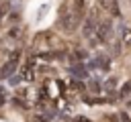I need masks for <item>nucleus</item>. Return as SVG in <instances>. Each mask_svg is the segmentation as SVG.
Here are the masks:
<instances>
[{
    "mask_svg": "<svg viewBox=\"0 0 131 122\" xmlns=\"http://www.w3.org/2000/svg\"><path fill=\"white\" fill-rule=\"evenodd\" d=\"M78 22H80V16H78V10H72V8H63L61 10V14H59V26L63 28V30H68V33H72L76 26H78Z\"/></svg>",
    "mask_w": 131,
    "mask_h": 122,
    "instance_id": "obj_1",
    "label": "nucleus"
},
{
    "mask_svg": "<svg viewBox=\"0 0 131 122\" xmlns=\"http://www.w3.org/2000/svg\"><path fill=\"white\" fill-rule=\"evenodd\" d=\"M98 24H100V20H96V14H94V10L84 18V24H82V35L86 37V39H94L96 37V28H98Z\"/></svg>",
    "mask_w": 131,
    "mask_h": 122,
    "instance_id": "obj_2",
    "label": "nucleus"
},
{
    "mask_svg": "<svg viewBox=\"0 0 131 122\" xmlns=\"http://www.w3.org/2000/svg\"><path fill=\"white\" fill-rule=\"evenodd\" d=\"M18 57H20V53L18 51H14L12 55H10V59L4 63V67L0 69V77H8L14 69H16V63H18Z\"/></svg>",
    "mask_w": 131,
    "mask_h": 122,
    "instance_id": "obj_3",
    "label": "nucleus"
},
{
    "mask_svg": "<svg viewBox=\"0 0 131 122\" xmlns=\"http://www.w3.org/2000/svg\"><path fill=\"white\" fill-rule=\"evenodd\" d=\"M108 35H111V20H100V24L96 28V39L100 43H104L108 39Z\"/></svg>",
    "mask_w": 131,
    "mask_h": 122,
    "instance_id": "obj_4",
    "label": "nucleus"
},
{
    "mask_svg": "<svg viewBox=\"0 0 131 122\" xmlns=\"http://www.w3.org/2000/svg\"><path fill=\"white\" fill-rule=\"evenodd\" d=\"M35 77V71H33V65L29 63V65H25L23 67V71H20V79H27V81H31Z\"/></svg>",
    "mask_w": 131,
    "mask_h": 122,
    "instance_id": "obj_5",
    "label": "nucleus"
},
{
    "mask_svg": "<svg viewBox=\"0 0 131 122\" xmlns=\"http://www.w3.org/2000/svg\"><path fill=\"white\" fill-rule=\"evenodd\" d=\"M121 41H123L125 47L131 49V28H123V37H121Z\"/></svg>",
    "mask_w": 131,
    "mask_h": 122,
    "instance_id": "obj_6",
    "label": "nucleus"
},
{
    "mask_svg": "<svg viewBox=\"0 0 131 122\" xmlns=\"http://www.w3.org/2000/svg\"><path fill=\"white\" fill-rule=\"evenodd\" d=\"M115 2H117V0H98V4H100V6L104 8V10H111Z\"/></svg>",
    "mask_w": 131,
    "mask_h": 122,
    "instance_id": "obj_7",
    "label": "nucleus"
},
{
    "mask_svg": "<svg viewBox=\"0 0 131 122\" xmlns=\"http://www.w3.org/2000/svg\"><path fill=\"white\" fill-rule=\"evenodd\" d=\"M6 12H8V4H6V2H2V4H0V22L6 18Z\"/></svg>",
    "mask_w": 131,
    "mask_h": 122,
    "instance_id": "obj_8",
    "label": "nucleus"
},
{
    "mask_svg": "<svg viewBox=\"0 0 131 122\" xmlns=\"http://www.w3.org/2000/svg\"><path fill=\"white\" fill-rule=\"evenodd\" d=\"M72 71H74V73H76V75H82V77H86V73H88V71H86V69H84V65H82V67H80V65H76V67H74V69H72Z\"/></svg>",
    "mask_w": 131,
    "mask_h": 122,
    "instance_id": "obj_9",
    "label": "nucleus"
},
{
    "mask_svg": "<svg viewBox=\"0 0 131 122\" xmlns=\"http://www.w3.org/2000/svg\"><path fill=\"white\" fill-rule=\"evenodd\" d=\"M129 92H131V81H127V83L123 85V89H121V98H127Z\"/></svg>",
    "mask_w": 131,
    "mask_h": 122,
    "instance_id": "obj_10",
    "label": "nucleus"
},
{
    "mask_svg": "<svg viewBox=\"0 0 131 122\" xmlns=\"http://www.w3.org/2000/svg\"><path fill=\"white\" fill-rule=\"evenodd\" d=\"M106 89H111V92L115 89V79H108V81H106Z\"/></svg>",
    "mask_w": 131,
    "mask_h": 122,
    "instance_id": "obj_11",
    "label": "nucleus"
},
{
    "mask_svg": "<svg viewBox=\"0 0 131 122\" xmlns=\"http://www.w3.org/2000/svg\"><path fill=\"white\" fill-rule=\"evenodd\" d=\"M84 4H86V0H76V6H78V8H82Z\"/></svg>",
    "mask_w": 131,
    "mask_h": 122,
    "instance_id": "obj_12",
    "label": "nucleus"
},
{
    "mask_svg": "<svg viewBox=\"0 0 131 122\" xmlns=\"http://www.w3.org/2000/svg\"><path fill=\"white\" fill-rule=\"evenodd\" d=\"M121 118H123V122H131V120H129V116H127V114H121Z\"/></svg>",
    "mask_w": 131,
    "mask_h": 122,
    "instance_id": "obj_13",
    "label": "nucleus"
}]
</instances>
